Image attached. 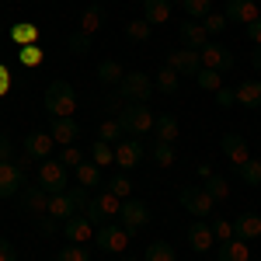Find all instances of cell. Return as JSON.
<instances>
[{
    "label": "cell",
    "instance_id": "cell-29",
    "mask_svg": "<svg viewBox=\"0 0 261 261\" xmlns=\"http://www.w3.org/2000/svg\"><path fill=\"white\" fill-rule=\"evenodd\" d=\"M91 164H98L101 171L115 164V143H105V140H91Z\"/></svg>",
    "mask_w": 261,
    "mask_h": 261
},
{
    "label": "cell",
    "instance_id": "cell-40",
    "mask_svg": "<svg viewBox=\"0 0 261 261\" xmlns=\"http://www.w3.org/2000/svg\"><path fill=\"white\" fill-rule=\"evenodd\" d=\"M60 161H63L66 171H77V167L84 164V150L77 146V143H73V146H60Z\"/></svg>",
    "mask_w": 261,
    "mask_h": 261
},
{
    "label": "cell",
    "instance_id": "cell-34",
    "mask_svg": "<svg viewBox=\"0 0 261 261\" xmlns=\"http://www.w3.org/2000/svg\"><path fill=\"white\" fill-rule=\"evenodd\" d=\"M209 226H213V233H216V247L237 237V223L226 220V216H216V213H213V216H209Z\"/></svg>",
    "mask_w": 261,
    "mask_h": 261
},
{
    "label": "cell",
    "instance_id": "cell-39",
    "mask_svg": "<svg viewBox=\"0 0 261 261\" xmlns=\"http://www.w3.org/2000/svg\"><path fill=\"white\" fill-rule=\"evenodd\" d=\"M18 60H21V66L35 70V66H42V60H45V53L39 49V42H35V45H21V49H18Z\"/></svg>",
    "mask_w": 261,
    "mask_h": 261
},
{
    "label": "cell",
    "instance_id": "cell-43",
    "mask_svg": "<svg viewBox=\"0 0 261 261\" xmlns=\"http://www.w3.org/2000/svg\"><path fill=\"white\" fill-rule=\"evenodd\" d=\"M241 181H244V185H261V161H254V157H251V161L244 164Z\"/></svg>",
    "mask_w": 261,
    "mask_h": 261
},
{
    "label": "cell",
    "instance_id": "cell-35",
    "mask_svg": "<svg viewBox=\"0 0 261 261\" xmlns=\"http://www.w3.org/2000/svg\"><path fill=\"white\" fill-rule=\"evenodd\" d=\"M125 35L143 45V42H150V35H153V24H150L146 18H129L125 21Z\"/></svg>",
    "mask_w": 261,
    "mask_h": 261
},
{
    "label": "cell",
    "instance_id": "cell-2",
    "mask_svg": "<svg viewBox=\"0 0 261 261\" xmlns=\"http://www.w3.org/2000/svg\"><path fill=\"white\" fill-rule=\"evenodd\" d=\"M98 28H101V11L98 7H84L81 21H77V32H73V39H70V53H73V56H84V53L91 49L94 35H98Z\"/></svg>",
    "mask_w": 261,
    "mask_h": 261
},
{
    "label": "cell",
    "instance_id": "cell-17",
    "mask_svg": "<svg viewBox=\"0 0 261 261\" xmlns=\"http://www.w3.org/2000/svg\"><path fill=\"white\" fill-rule=\"evenodd\" d=\"M226 18L244 24V28H251L254 21H261V7L258 0H226Z\"/></svg>",
    "mask_w": 261,
    "mask_h": 261
},
{
    "label": "cell",
    "instance_id": "cell-15",
    "mask_svg": "<svg viewBox=\"0 0 261 261\" xmlns=\"http://www.w3.org/2000/svg\"><path fill=\"white\" fill-rule=\"evenodd\" d=\"M24 192V174L21 164H11V157L0 161V199H18Z\"/></svg>",
    "mask_w": 261,
    "mask_h": 261
},
{
    "label": "cell",
    "instance_id": "cell-53",
    "mask_svg": "<svg viewBox=\"0 0 261 261\" xmlns=\"http://www.w3.org/2000/svg\"><path fill=\"white\" fill-rule=\"evenodd\" d=\"M133 4H143V0H133Z\"/></svg>",
    "mask_w": 261,
    "mask_h": 261
},
{
    "label": "cell",
    "instance_id": "cell-1",
    "mask_svg": "<svg viewBox=\"0 0 261 261\" xmlns=\"http://www.w3.org/2000/svg\"><path fill=\"white\" fill-rule=\"evenodd\" d=\"M45 112L53 119H73L77 115V94L66 81H53L45 87Z\"/></svg>",
    "mask_w": 261,
    "mask_h": 261
},
{
    "label": "cell",
    "instance_id": "cell-12",
    "mask_svg": "<svg viewBox=\"0 0 261 261\" xmlns=\"http://www.w3.org/2000/svg\"><path fill=\"white\" fill-rule=\"evenodd\" d=\"M143 157H146V146L140 143V136H122V140L115 143V164H119L122 171L140 167Z\"/></svg>",
    "mask_w": 261,
    "mask_h": 261
},
{
    "label": "cell",
    "instance_id": "cell-49",
    "mask_svg": "<svg viewBox=\"0 0 261 261\" xmlns=\"http://www.w3.org/2000/svg\"><path fill=\"white\" fill-rule=\"evenodd\" d=\"M247 39H251V42H254V45L261 49V21H254V24L247 28Z\"/></svg>",
    "mask_w": 261,
    "mask_h": 261
},
{
    "label": "cell",
    "instance_id": "cell-31",
    "mask_svg": "<svg viewBox=\"0 0 261 261\" xmlns=\"http://www.w3.org/2000/svg\"><path fill=\"white\" fill-rule=\"evenodd\" d=\"M11 42H18L21 45H35L39 42V24L35 21H18V24H11Z\"/></svg>",
    "mask_w": 261,
    "mask_h": 261
},
{
    "label": "cell",
    "instance_id": "cell-8",
    "mask_svg": "<svg viewBox=\"0 0 261 261\" xmlns=\"http://www.w3.org/2000/svg\"><path fill=\"white\" fill-rule=\"evenodd\" d=\"M21 150H24V161L21 164H39V161H49L53 157V150H56V140H53V133L49 129H35V133H28L24 143H21Z\"/></svg>",
    "mask_w": 261,
    "mask_h": 261
},
{
    "label": "cell",
    "instance_id": "cell-6",
    "mask_svg": "<svg viewBox=\"0 0 261 261\" xmlns=\"http://www.w3.org/2000/svg\"><path fill=\"white\" fill-rule=\"evenodd\" d=\"M119 122H122V129H125L129 136H146V133H153L157 115L150 112V105H125Z\"/></svg>",
    "mask_w": 261,
    "mask_h": 261
},
{
    "label": "cell",
    "instance_id": "cell-16",
    "mask_svg": "<svg viewBox=\"0 0 261 261\" xmlns=\"http://www.w3.org/2000/svg\"><path fill=\"white\" fill-rule=\"evenodd\" d=\"M167 66H171V70H178L181 77H195V73L202 70L199 49H188V45H181V49H171V53H167Z\"/></svg>",
    "mask_w": 261,
    "mask_h": 261
},
{
    "label": "cell",
    "instance_id": "cell-13",
    "mask_svg": "<svg viewBox=\"0 0 261 261\" xmlns=\"http://www.w3.org/2000/svg\"><path fill=\"white\" fill-rule=\"evenodd\" d=\"M185 241H188V247H192L195 254H209V251L216 247V233H213L209 220H192L188 230H185Z\"/></svg>",
    "mask_w": 261,
    "mask_h": 261
},
{
    "label": "cell",
    "instance_id": "cell-27",
    "mask_svg": "<svg viewBox=\"0 0 261 261\" xmlns=\"http://www.w3.org/2000/svg\"><path fill=\"white\" fill-rule=\"evenodd\" d=\"M220 261H251V241L233 237V241L220 244Z\"/></svg>",
    "mask_w": 261,
    "mask_h": 261
},
{
    "label": "cell",
    "instance_id": "cell-48",
    "mask_svg": "<svg viewBox=\"0 0 261 261\" xmlns=\"http://www.w3.org/2000/svg\"><path fill=\"white\" fill-rule=\"evenodd\" d=\"M216 101H220L223 108H233V87H223L220 94H216Z\"/></svg>",
    "mask_w": 261,
    "mask_h": 261
},
{
    "label": "cell",
    "instance_id": "cell-14",
    "mask_svg": "<svg viewBox=\"0 0 261 261\" xmlns=\"http://www.w3.org/2000/svg\"><path fill=\"white\" fill-rule=\"evenodd\" d=\"M66 167H63L60 157H49V161H39V185L53 195V192H63L66 188Z\"/></svg>",
    "mask_w": 261,
    "mask_h": 261
},
{
    "label": "cell",
    "instance_id": "cell-45",
    "mask_svg": "<svg viewBox=\"0 0 261 261\" xmlns=\"http://www.w3.org/2000/svg\"><path fill=\"white\" fill-rule=\"evenodd\" d=\"M108 188H112V192H115V195H119L122 202H125V199H133V181H129V178H122V174L108 181Z\"/></svg>",
    "mask_w": 261,
    "mask_h": 261
},
{
    "label": "cell",
    "instance_id": "cell-44",
    "mask_svg": "<svg viewBox=\"0 0 261 261\" xmlns=\"http://www.w3.org/2000/svg\"><path fill=\"white\" fill-rule=\"evenodd\" d=\"M226 14H220V11H209V14H205V21H202V24H205V28H209V35H220L223 28H226Z\"/></svg>",
    "mask_w": 261,
    "mask_h": 261
},
{
    "label": "cell",
    "instance_id": "cell-52",
    "mask_svg": "<svg viewBox=\"0 0 261 261\" xmlns=\"http://www.w3.org/2000/svg\"><path fill=\"white\" fill-rule=\"evenodd\" d=\"M171 4H181V7H188V0H171Z\"/></svg>",
    "mask_w": 261,
    "mask_h": 261
},
{
    "label": "cell",
    "instance_id": "cell-37",
    "mask_svg": "<svg viewBox=\"0 0 261 261\" xmlns=\"http://www.w3.org/2000/svg\"><path fill=\"white\" fill-rule=\"evenodd\" d=\"M94 133H98V140H105V143H119L125 129H122V122H119V119H101Z\"/></svg>",
    "mask_w": 261,
    "mask_h": 261
},
{
    "label": "cell",
    "instance_id": "cell-23",
    "mask_svg": "<svg viewBox=\"0 0 261 261\" xmlns=\"http://www.w3.org/2000/svg\"><path fill=\"white\" fill-rule=\"evenodd\" d=\"M233 105H241V108H254L261 105V81L258 77H247L233 87Z\"/></svg>",
    "mask_w": 261,
    "mask_h": 261
},
{
    "label": "cell",
    "instance_id": "cell-41",
    "mask_svg": "<svg viewBox=\"0 0 261 261\" xmlns=\"http://www.w3.org/2000/svg\"><path fill=\"white\" fill-rule=\"evenodd\" d=\"M56 261H91V251L84 244H66V247H60Z\"/></svg>",
    "mask_w": 261,
    "mask_h": 261
},
{
    "label": "cell",
    "instance_id": "cell-32",
    "mask_svg": "<svg viewBox=\"0 0 261 261\" xmlns=\"http://www.w3.org/2000/svg\"><path fill=\"white\" fill-rule=\"evenodd\" d=\"M237 237H244V241H258L261 237V216L258 213H241L237 216Z\"/></svg>",
    "mask_w": 261,
    "mask_h": 261
},
{
    "label": "cell",
    "instance_id": "cell-46",
    "mask_svg": "<svg viewBox=\"0 0 261 261\" xmlns=\"http://www.w3.org/2000/svg\"><path fill=\"white\" fill-rule=\"evenodd\" d=\"M11 94V70L0 63V98H7Z\"/></svg>",
    "mask_w": 261,
    "mask_h": 261
},
{
    "label": "cell",
    "instance_id": "cell-9",
    "mask_svg": "<svg viewBox=\"0 0 261 261\" xmlns=\"http://www.w3.org/2000/svg\"><path fill=\"white\" fill-rule=\"evenodd\" d=\"M119 220H122V226L136 237V233H143V230L150 226V205L140 202V199H125V202H122Z\"/></svg>",
    "mask_w": 261,
    "mask_h": 261
},
{
    "label": "cell",
    "instance_id": "cell-11",
    "mask_svg": "<svg viewBox=\"0 0 261 261\" xmlns=\"http://www.w3.org/2000/svg\"><path fill=\"white\" fill-rule=\"evenodd\" d=\"M21 202H24V209H28L32 220H39L45 230H53V223H49V192H45L42 185L24 188V192H21Z\"/></svg>",
    "mask_w": 261,
    "mask_h": 261
},
{
    "label": "cell",
    "instance_id": "cell-4",
    "mask_svg": "<svg viewBox=\"0 0 261 261\" xmlns=\"http://www.w3.org/2000/svg\"><path fill=\"white\" fill-rule=\"evenodd\" d=\"M84 213L91 216V220H101V223H112L115 216L122 213V199L105 185V188H98L91 199H87V205H84Z\"/></svg>",
    "mask_w": 261,
    "mask_h": 261
},
{
    "label": "cell",
    "instance_id": "cell-20",
    "mask_svg": "<svg viewBox=\"0 0 261 261\" xmlns=\"http://www.w3.org/2000/svg\"><path fill=\"white\" fill-rule=\"evenodd\" d=\"M143 18L153 28H164V24L174 21V4L171 0H143Z\"/></svg>",
    "mask_w": 261,
    "mask_h": 261
},
{
    "label": "cell",
    "instance_id": "cell-38",
    "mask_svg": "<svg viewBox=\"0 0 261 261\" xmlns=\"http://www.w3.org/2000/svg\"><path fill=\"white\" fill-rule=\"evenodd\" d=\"M205 188H209V195L216 202H230V195H233V188H230V181L220 178V174H213V178L205 181Z\"/></svg>",
    "mask_w": 261,
    "mask_h": 261
},
{
    "label": "cell",
    "instance_id": "cell-47",
    "mask_svg": "<svg viewBox=\"0 0 261 261\" xmlns=\"http://www.w3.org/2000/svg\"><path fill=\"white\" fill-rule=\"evenodd\" d=\"M0 261H18V254H14V247L0 237Z\"/></svg>",
    "mask_w": 261,
    "mask_h": 261
},
{
    "label": "cell",
    "instance_id": "cell-50",
    "mask_svg": "<svg viewBox=\"0 0 261 261\" xmlns=\"http://www.w3.org/2000/svg\"><path fill=\"white\" fill-rule=\"evenodd\" d=\"M195 174H199L202 181H209L213 178V167H209V164H195Z\"/></svg>",
    "mask_w": 261,
    "mask_h": 261
},
{
    "label": "cell",
    "instance_id": "cell-19",
    "mask_svg": "<svg viewBox=\"0 0 261 261\" xmlns=\"http://www.w3.org/2000/svg\"><path fill=\"white\" fill-rule=\"evenodd\" d=\"M223 153H226V161L233 164L237 171H244V164L251 161V150H247V143H244L241 133H226V136H223Z\"/></svg>",
    "mask_w": 261,
    "mask_h": 261
},
{
    "label": "cell",
    "instance_id": "cell-33",
    "mask_svg": "<svg viewBox=\"0 0 261 261\" xmlns=\"http://www.w3.org/2000/svg\"><path fill=\"white\" fill-rule=\"evenodd\" d=\"M150 161H153V167L167 171V167H174L178 153H174V146H171V143H150Z\"/></svg>",
    "mask_w": 261,
    "mask_h": 261
},
{
    "label": "cell",
    "instance_id": "cell-24",
    "mask_svg": "<svg viewBox=\"0 0 261 261\" xmlns=\"http://www.w3.org/2000/svg\"><path fill=\"white\" fill-rule=\"evenodd\" d=\"M181 140V122L174 115H157V125H153V143H174Z\"/></svg>",
    "mask_w": 261,
    "mask_h": 261
},
{
    "label": "cell",
    "instance_id": "cell-5",
    "mask_svg": "<svg viewBox=\"0 0 261 261\" xmlns=\"http://www.w3.org/2000/svg\"><path fill=\"white\" fill-rule=\"evenodd\" d=\"M94 244H98L105 254H125L129 244H133V233L122 223H101L98 233H94Z\"/></svg>",
    "mask_w": 261,
    "mask_h": 261
},
{
    "label": "cell",
    "instance_id": "cell-36",
    "mask_svg": "<svg viewBox=\"0 0 261 261\" xmlns=\"http://www.w3.org/2000/svg\"><path fill=\"white\" fill-rule=\"evenodd\" d=\"M143 261H178V254H174V247L167 241H153V244H146Z\"/></svg>",
    "mask_w": 261,
    "mask_h": 261
},
{
    "label": "cell",
    "instance_id": "cell-7",
    "mask_svg": "<svg viewBox=\"0 0 261 261\" xmlns=\"http://www.w3.org/2000/svg\"><path fill=\"white\" fill-rule=\"evenodd\" d=\"M178 202H181L185 213H192V216H199V220H209V216L216 213V205H220V202L209 195L205 185H202V188H181Z\"/></svg>",
    "mask_w": 261,
    "mask_h": 261
},
{
    "label": "cell",
    "instance_id": "cell-21",
    "mask_svg": "<svg viewBox=\"0 0 261 261\" xmlns=\"http://www.w3.org/2000/svg\"><path fill=\"white\" fill-rule=\"evenodd\" d=\"M94 77H98V84H105V87H119V84L129 77V70H125L119 60H101L98 66H94Z\"/></svg>",
    "mask_w": 261,
    "mask_h": 261
},
{
    "label": "cell",
    "instance_id": "cell-30",
    "mask_svg": "<svg viewBox=\"0 0 261 261\" xmlns=\"http://www.w3.org/2000/svg\"><path fill=\"white\" fill-rule=\"evenodd\" d=\"M195 84H199V91L213 94V98H216L223 87H226V81H223V73H220V70H205V66H202L199 73H195Z\"/></svg>",
    "mask_w": 261,
    "mask_h": 261
},
{
    "label": "cell",
    "instance_id": "cell-26",
    "mask_svg": "<svg viewBox=\"0 0 261 261\" xmlns=\"http://www.w3.org/2000/svg\"><path fill=\"white\" fill-rule=\"evenodd\" d=\"M153 87H157L161 94H167V98H171V94H178V87H181V73H178V70H171V66L164 63L161 70L153 73Z\"/></svg>",
    "mask_w": 261,
    "mask_h": 261
},
{
    "label": "cell",
    "instance_id": "cell-18",
    "mask_svg": "<svg viewBox=\"0 0 261 261\" xmlns=\"http://www.w3.org/2000/svg\"><path fill=\"white\" fill-rule=\"evenodd\" d=\"M178 39H181V45H188V49H202V45H209V28L202 24V21H192V18H185L178 24Z\"/></svg>",
    "mask_w": 261,
    "mask_h": 261
},
{
    "label": "cell",
    "instance_id": "cell-10",
    "mask_svg": "<svg viewBox=\"0 0 261 261\" xmlns=\"http://www.w3.org/2000/svg\"><path fill=\"white\" fill-rule=\"evenodd\" d=\"M94 233H98V226H94V220L87 216V213H73L70 220L63 223V237H66V244H87L94 241Z\"/></svg>",
    "mask_w": 261,
    "mask_h": 261
},
{
    "label": "cell",
    "instance_id": "cell-3",
    "mask_svg": "<svg viewBox=\"0 0 261 261\" xmlns=\"http://www.w3.org/2000/svg\"><path fill=\"white\" fill-rule=\"evenodd\" d=\"M119 91L122 101H129V105H146L150 101V94L157 91L153 87V73H143V70H129V77L115 87Z\"/></svg>",
    "mask_w": 261,
    "mask_h": 261
},
{
    "label": "cell",
    "instance_id": "cell-42",
    "mask_svg": "<svg viewBox=\"0 0 261 261\" xmlns=\"http://www.w3.org/2000/svg\"><path fill=\"white\" fill-rule=\"evenodd\" d=\"M209 11H213V0H188V7H185V14L192 21H205Z\"/></svg>",
    "mask_w": 261,
    "mask_h": 261
},
{
    "label": "cell",
    "instance_id": "cell-25",
    "mask_svg": "<svg viewBox=\"0 0 261 261\" xmlns=\"http://www.w3.org/2000/svg\"><path fill=\"white\" fill-rule=\"evenodd\" d=\"M49 133H53V140H56V146H73L77 143V122L73 119H53V125H49Z\"/></svg>",
    "mask_w": 261,
    "mask_h": 261
},
{
    "label": "cell",
    "instance_id": "cell-51",
    "mask_svg": "<svg viewBox=\"0 0 261 261\" xmlns=\"http://www.w3.org/2000/svg\"><path fill=\"white\" fill-rule=\"evenodd\" d=\"M254 66H258V70H261V49H258V56H254Z\"/></svg>",
    "mask_w": 261,
    "mask_h": 261
},
{
    "label": "cell",
    "instance_id": "cell-28",
    "mask_svg": "<svg viewBox=\"0 0 261 261\" xmlns=\"http://www.w3.org/2000/svg\"><path fill=\"white\" fill-rule=\"evenodd\" d=\"M73 181H77L81 192H91V188H98V185H101V167H98V164H91V161H84L81 167L73 171Z\"/></svg>",
    "mask_w": 261,
    "mask_h": 261
},
{
    "label": "cell",
    "instance_id": "cell-22",
    "mask_svg": "<svg viewBox=\"0 0 261 261\" xmlns=\"http://www.w3.org/2000/svg\"><path fill=\"white\" fill-rule=\"evenodd\" d=\"M199 60L205 70H220V73H226L230 70V53L223 49V45H216V42H209V45H202L199 49Z\"/></svg>",
    "mask_w": 261,
    "mask_h": 261
}]
</instances>
